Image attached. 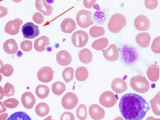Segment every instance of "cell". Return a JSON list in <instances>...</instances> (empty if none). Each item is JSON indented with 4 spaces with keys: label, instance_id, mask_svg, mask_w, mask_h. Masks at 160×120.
<instances>
[{
    "label": "cell",
    "instance_id": "obj_1",
    "mask_svg": "<svg viewBox=\"0 0 160 120\" xmlns=\"http://www.w3.org/2000/svg\"><path fill=\"white\" fill-rule=\"evenodd\" d=\"M119 108L121 115L126 120H142L150 109L147 101L135 93L123 95L119 102Z\"/></svg>",
    "mask_w": 160,
    "mask_h": 120
},
{
    "label": "cell",
    "instance_id": "obj_2",
    "mask_svg": "<svg viewBox=\"0 0 160 120\" xmlns=\"http://www.w3.org/2000/svg\"><path fill=\"white\" fill-rule=\"evenodd\" d=\"M78 25L81 28H86L94 23L92 20V13L85 9L80 10L76 16Z\"/></svg>",
    "mask_w": 160,
    "mask_h": 120
},
{
    "label": "cell",
    "instance_id": "obj_3",
    "mask_svg": "<svg viewBox=\"0 0 160 120\" xmlns=\"http://www.w3.org/2000/svg\"><path fill=\"white\" fill-rule=\"evenodd\" d=\"M124 25V17L119 14L113 15L108 23V28L110 32L118 33L120 32Z\"/></svg>",
    "mask_w": 160,
    "mask_h": 120
},
{
    "label": "cell",
    "instance_id": "obj_4",
    "mask_svg": "<svg viewBox=\"0 0 160 120\" xmlns=\"http://www.w3.org/2000/svg\"><path fill=\"white\" fill-rule=\"evenodd\" d=\"M22 32L25 38L34 39L39 35V27L33 23L28 22L22 27Z\"/></svg>",
    "mask_w": 160,
    "mask_h": 120
},
{
    "label": "cell",
    "instance_id": "obj_5",
    "mask_svg": "<svg viewBox=\"0 0 160 120\" xmlns=\"http://www.w3.org/2000/svg\"><path fill=\"white\" fill-rule=\"evenodd\" d=\"M87 33L83 31H77L74 33L71 37V41L74 46L78 48L84 47L88 40Z\"/></svg>",
    "mask_w": 160,
    "mask_h": 120
},
{
    "label": "cell",
    "instance_id": "obj_6",
    "mask_svg": "<svg viewBox=\"0 0 160 120\" xmlns=\"http://www.w3.org/2000/svg\"><path fill=\"white\" fill-rule=\"evenodd\" d=\"M116 95L112 91H106L101 95L99 102L101 105L107 108H111L115 105L116 103Z\"/></svg>",
    "mask_w": 160,
    "mask_h": 120
},
{
    "label": "cell",
    "instance_id": "obj_7",
    "mask_svg": "<svg viewBox=\"0 0 160 120\" xmlns=\"http://www.w3.org/2000/svg\"><path fill=\"white\" fill-rule=\"evenodd\" d=\"M78 103V96L73 92L67 93L63 97L62 100V104L63 107L67 110L74 109Z\"/></svg>",
    "mask_w": 160,
    "mask_h": 120
},
{
    "label": "cell",
    "instance_id": "obj_8",
    "mask_svg": "<svg viewBox=\"0 0 160 120\" xmlns=\"http://www.w3.org/2000/svg\"><path fill=\"white\" fill-rule=\"evenodd\" d=\"M38 77L41 82L49 83L53 79V70L50 67H43L38 72Z\"/></svg>",
    "mask_w": 160,
    "mask_h": 120
},
{
    "label": "cell",
    "instance_id": "obj_9",
    "mask_svg": "<svg viewBox=\"0 0 160 120\" xmlns=\"http://www.w3.org/2000/svg\"><path fill=\"white\" fill-rule=\"evenodd\" d=\"M88 111L90 117L93 120H101L105 116L104 109L98 104L91 105Z\"/></svg>",
    "mask_w": 160,
    "mask_h": 120
},
{
    "label": "cell",
    "instance_id": "obj_10",
    "mask_svg": "<svg viewBox=\"0 0 160 120\" xmlns=\"http://www.w3.org/2000/svg\"><path fill=\"white\" fill-rule=\"evenodd\" d=\"M22 23V21L18 18L10 21L6 25L5 31L6 33L12 35L17 34L18 33L21 24Z\"/></svg>",
    "mask_w": 160,
    "mask_h": 120
},
{
    "label": "cell",
    "instance_id": "obj_11",
    "mask_svg": "<svg viewBox=\"0 0 160 120\" xmlns=\"http://www.w3.org/2000/svg\"><path fill=\"white\" fill-rule=\"evenodd\" d=\"M103 55L105 59L109 61H116L119 56L117 48L114 44H112L108 49L104 50Z\"/></svg>",
    "mask_w": 160,
    "mask_h": 120
},
{
    "label": "cell",
    "instance_id": "obj_12",
    "mask_svg": "<svg viewBox=\"0 0 160 120\" xmlns=\"http://www.w3.org/2000/svg\"><path fill=\"white\" fill-rule=\"evenodd\" d=\"M56 57L57 62L61 66H68L72 62V56L67 51H60L56 55Z\"/></svg>",
    "mask_w": 160,
    "mask_h": 120
},
{
    "label": "cell",
    "instance_id": "obj_13",
    "mask_svg": "<svg viewBox=\"0 0 160 120\" xmlns=\"http://www.w3.org/2000/svg\"><path fill=\"white\" fill-rule=\"evenodd\" d=\"M61 29L65 34H71L77 29L75 21L71 18L65 19L61 24Z\"/></svg>",
    "mask_w": 160,
    "mask_h": 120
},
{
    "label": "cell",
    "instance_id": "obj_14",
    "mask_svg": "<svg viewBox=\"0 0 160 120\" xmlns=\"http://www.w3.org/2000/svg\"><path fill=\"white\" fill-rule=\"evenodd\" d=\"M35 6L37 9L41 11L45 16H50L53 11V8L46 3L45 0H36Z\"/></svg>",
    "mask_w": 160,
    "mask_h": 120
},
{
    "label": "cell",
    "instance_id": "obj_15",
    "mask_svg": "<svg viewBox=\"0 0 160 120\" xmlns=\"http://www.w3.org/2000/svg\"><path fill=\"white\" fill-rule=\"evenodd\" d=\"M113 91L118 93H121L126 91L127 86L126 82L120 78H115L111 85Z\"/></svg>",
    "mask_w": 160,
    "mask_h": 120
},
{
    "label": "cell",
    "instance_id": "obj_16",
    "mask_svg": "<svg viewBox=\"0 0 160 120\" xmlns=\"http://www.w3.org/2000/svg\"><path fill=\"white\" fill-rule=\"evenodd\" d=\"M50 44V40L48 37L43 36L36 39L34 47L38 52H43L45 50V48Z\"/></svg>",
    "mask_w": 160,
    "mask_h": 120
},
{
    "label": "cell",
    "instance_id": "obj_17",
    "mask_svg": "<svg viewBox=\"0 0 160 120\" xmlns=\"http://www.w3.org/2000/svg\"><path fill=\"white\" fill-rule=\"evenodd\" d=\"M78 57L81 62L84 64H88L92 60V54L91 52L87 49H84L80 51Z\"/></svg>",
    "mask_w": 160,
    "mask_h": 120
},
{
    "label": "cell",
    "instance_id": "obj_18",
    "mask_svg": "<svg viewBox=\"0 0 160 120\" xmlns=\"http://www.w3.org/2000/svg\"><path fill=\"white\" fill-rule=\"evenodd\" d=\"M3 49L8 53L14 54L18 50V46L14 39H9L5 42Z\"/></svg>",
    "mask_w": 160,
    "mask_h": 120
},
{
    "label": "cell",
    "instance_id": "obj_19",
    "mask_svg": "<svg viewBox=\"0 0 160 120\" xmlns=\"http://www.w3.org/2000/svg\"><path fill=\"white\" fill-rule=\"evenodd\" d=\"M109 44V40L106 38H102L95 40L92 43V48L97 50H102L105 49Z\"/></svg>",
    "mask_w": 160,
    "mask_h": 120
},
{
    "label": "cell",
    "instance_id": "obj_20",
    "mask_svg": "<svg viewBox=\"0 0 160 120\" xmlns=\"http://www.w3.org/2000/svg\"><path fill=\"white\" fill-rule=\"evenodd\" d=\"M35 111L36 114L39 117H45L49 113V106L48 105L45 103H40L37 106Z\"/></svg>",
    "mask_w": 160,
    "mask_h": 120
},
{
    "label": "cell",
    "instance_id": "obj_21",
    "mask_svg": "<svg viewBox=\"0 0 160 120\" xmlns=\"http://www.w3.org/2000/svg\"><path fill=\"white\" fill-rule=\"evenodd\" d=\"M88 72L85 67H79L76 70V77L78 81L80 82L85 81L88 78Z\"/></svg>",
    "mask_w": 160,
    "mask_h": 120
},
{
    "label": "cell",
    "instance_id": "obj_22",
    "mask_svg": "<svg viewBox=\"0 0 160 120\" xmlns=\"http://www.w3.org/2000/svg\"><path fill=\"white\" fill-rule=\"evenodd\" d=\"M66 89L65 85L61 81H57L52 84V90L55 95L60 96L62 95Z\"/></svg>",
    "mask_w": 160,
    "mask_h": 120
},
{
    "label": "cell",
    "instance_id": "obj_23",
    "mask_svg": "<svg viewBox=\"0 0 160 120\" xmlns=\"http://www.w3.org/2000/svg\"><path fill=\"white\" fill-rule=\"evenodd\" d=\"M36 93L40 99H46L49 93V88L45 85H39L37 87Z\"/></svg>",
    "mask_w": 160,
    "mask_h": 120
},
{
    "label": "cell",
    "instance_id": "obj_24",
    "mask_svg": "<svg viewBox=\"0 0 160 120\" xmlns=\"http://www.w3.org/2000/svg\"><path fill=\"white\" fill-rule=\"evenodd\" d=\"M62 77L66 83H69L74 79V70L72 67H67L64 70Z\"/></svg>",
    "mask_w": 160,
    "mask_h": 120
},
{
    "label": "cell",
    "instance_id": "obj_25",
    "mask_svg": "<svg viewBox=\"0 0 160 120\" xmlns=\"http://www.w3.org/2000/svg\"><path fill=\"white\" fill-rule=\"evenodd\" d=\"M89 34L93 38H97L105 34V30L102 27L94 26L89 30Z\"/></svg>",
    "mask_w": 160,
    "mask_h": 120
},
{
    "label": "cell",
    "instance_id": "obj_26",
    "mask_svg": "<svg viewBox=\"0 0 160 120\" xmlns=\"http://www.w3.org/2000/svg\"><path fill=\"white\" fill-rule=\"evenodd\" d=\"M77 117L80 120H85L87 117V108L84 104L79 106L76 112Z\"/></svg>",
    "mask_w": 160,
    "mask_h": 120
},
{
    "label": "cell",
    "instance_id": "obj_27",
    "mask_svg": "<svg viewBox=\"0 0 160 120\" xmlns=\"http://www.w3.org/2000/svg\"><path fill=\"white\" fill-rule=\"evenodd\" d=\"M7 120H32L31 117L23 112H18L12 114Z\"/></svg>",
    "mask_w": 160,
    "mask_h": 120
},
{
    "label": "cell",
    "instance_id": "obj_28",
    "mask_svg": "<svg viewBox=\"0 0 160 120\" xmlns=\"http://www.w3.org/2000/svg\"><path fill=\"white\" fill-rule=\"evenodd\" d=\"M32 41H29V40H25L22 42L21 48L23 50L25 51H29L32 49Z\"/></svg>",
    "mask_w": 160,
    "mask_h": 120
},
{
    "label": "cell",
    "instance_id": "obj_29",
    "mask_svg": "<svg viewBox=\"0 0 160 120\" xmlns=\"http://www.w3.org/2000/svg\"><path fill=\"white\" fill-rule=\"evenodd\" d=\"M60 120H75V117L71 112H64L61 115Z\"/></svg>",
    "mask_w": 160,
    "mask_h": 120
},
{
    "label": "cell",
    "instance_id": "obj_30",
    "mask_svg": "<svg viewBox=\"0 0 160 120\" xmlns=\"http://www.w3.org/2000/svg\"><path fill=\"white\" fill-rule=\"evenodd\" d=\"M33 20L38 24H41L44 21V18L40 13H36L33 16Z\"/></svg>",
    "mask_w": 160,
    "mask_h": 120
},
{
    "label": "cell",
    "instance_id": "obj_31",
    "mask_svg": "<svg viewBox=\"0 0 160 120\" xmlns=\"http://www.w3.org/2000/svg\"><path fill=\"white\" fill-rule=\"evenodd\" d=\"M97 0H83V4L85 7L88 8H91L95 5Z\"/></svg>",
    "mask_w": 160,
    "mask_h": 120
},
{
    "label": "cell",
    "instance_id": "obj_32",
    "mask_svg": "<svg viewBox=\"0 0 160 120\" xmlns=\"http://www.w3.org/2000/svg\"><path fill=\"white\" fill-rule=\"evenodd\" d=\"M8 13V9L4 7L0 6V18L4 17Z\"/></svg>",
    "mask_w": 160,
    "mask_h": 120
},
{
    "label": "cell",
    "instance_id": "obj_33",
    "mask_svg": "<svg viewBox=\"0 0 160 120\" xmlns=\"http://www.w3.org/2000/svg\"><path fill=\"white\" fill-rule=\"evenodd\" d=\"M114 120H123V119L122 118V117H116L114 119Z\"/></svg>",
    "mask_w": 160,
    "mask_h": 120
},
{
    "label": "cell",
    "instance_id": "obj_34",
    "mask_svg": "<svg viewBox=\"0 0 160 120\" xmlns=\"http://www.w3.org/2000/svg\"><path fill=\"white\" fill-rule=\"evenodd\" d=\"M52 116H49V117H48L47 118L45 119L44 120H52Z\"/></svg>",
    "mask_w": 160,
    "mask_h": 120
},
{
    "label": "cell",
    "instance_id": "obj_35",
    "mask_svg": "<svg viewBox=\"0 0 160 120\" xmlns=\"http://www.w3.org/2000/svg\"><path fill=\"white\" fill-rule=\"evenodd\" d=\"M14 2H16V3H18V2H20L22 0H13Z\"/></svg>",
    "mask_w": 160,
    "mask_h": 120
},
{
    "label": "cell",
    "instance_id": "obj_36",
    "mask_svg": "<svg viewBox=\"0 0 160 120\" xmlns=\"http://www.w3.org/2000/svg\"><path fill=\"white\" fill-rule=\"evenodd\" d=\"M78 1H80V0H78Z\"/></svg>",
    "mask_w": 160,
    "mask_h": 120
}]
</instances>
